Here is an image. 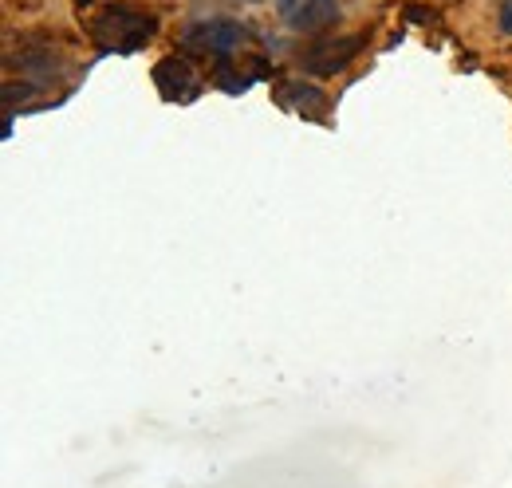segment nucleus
<instances>
[{
  "instance_id": "nucleus-1",
  "label": "nucleus",
  "mask_w": 512,
  "mask_h": 488,
  "mask_svg": "<svg viewBox=\"0 0 512 488\" xmlns=\"http://www.w3.org/2000/svg\"><path fill=\"white\" fill-rule=\"evenodd\" d=\"M154 32H158V20L146 8H134V4H107L91 20V36L103 52H134Z\"/></svg>"
},
{
  "instance_id": "nucleus-2",
  "label": "nucleus",
  "mask_w": 512,
  "mask_h": 488,
  "mask_svg": "<svg viewBox=\"0 0 512 488\" xmlns=\"http://www.w3.org/2000/svg\"><path fill=\"white\" fill-rule=\"evenodd\" d=\"M245 40H249V28L241 20L213 16V20H201V24L186 28L182 48L197 52V56H209V60H229L237 48H245Z\"/></svg>"
},
{
  "instance_id": "nucleus-3",
  "label": "nucleus",
  "mask_w": 512,
  "mask_h": 488,
  "mask_svg": "<svg viewBox=\"0 0 512 488\" xmlns=\"http://www.w3.org/2000/svg\"><path fill=\"white\" fill-rule=\"evenodd\" d=\"M276 12L296 32H323L339 20V0H276Z\"/></svg>"
},
{
  "instance_id": "nucleus-4",
  "label": "nucleus",
  "mask_w": 512,
  "mask_h": 488,
  "mask_svg": "<svg viewBox=\"0 0 512 488\" xmlns=\"http://www.w3.org/2000/svg\"><path fill=\"white\" fill-rule=\"evenodd\" d=\"M359 48H363V40H323L320 48H312L308 52V63L304 67H312V71H320V75H331V71H343L347 63L359 56Z\"/></svg>"
},
{
  "instance_id": "nucleus-5",
  "label": "nucleus",
  "mask_w": 512,
  "mask_h": 488,
  "mask_svg": "<svg viewBox=\"0 0 512 488\" xmlns=\"http://www.w3.org/2000/svg\"><path fill=\"white\" fill-rule=\"evenodd\" d=\"M158 87L170 95V99H193L197 91V75L190 71L186 60H166L158 67Z\"/></svg>"
},
{
  "instance_id": "nucleus-6",
  "label": "nucleus",
  "mask_w": 512,
  "mask_h": 488,
  "mask_svg": "<svg viewBox=\"0 0 512 488\" xmlns=\"http://www.w3.org/2000/svg\"><path fill=\"white\" fill-rule=\"evenodd\" d=\"M501 24H505V32H512V0L505 4V12H501Z\"/></svg>"
},
{
  "instance_id": "nucleus-7",
  "label": "nucleus",
  "mask_w": 512,
  "mask_h": 488,
  "mask_svg": "<svg viewBox=\"0 0 512 488\" xmlns=\"http://www.w3.org/2000/svg\"><path fill=\"white\" fill-rule=\"evenodd\" d=\"M91 4H95V0H75V8H91Z\"/></svg>"
}]
</instances>
